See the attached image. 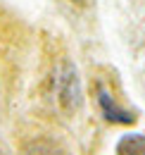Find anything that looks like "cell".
<instances>
[{"label": "cell", "mask_w": 145, "mask_h": 155, "mask_svg": "<svg viewBox=\"0 0 145 155\" xmlns=\"http://www.w3.org/2000/svg\"><path fill=\"white\" fill-rule=\"evenodd\" d=\"M53 86H55V98H57V103L64 112L74 115V112L81 110L83 91H81V79L76 74L74 64H60L55 69Z\"/></svg>", "instance_id": "cell-1"}, {"label": "cell", "mask_w": 145, "mask_h": 155, "mask_svg": "<svg viewBox=\"0 0 145 155\" xmlns=\"http://www.w3.org/2000/svg\"><path fill=\"white\" fill-rule=\"evenodd\" d=\"M98 105H100V110H102V117L112 122V124H133L138 117L133 110H126V107H121L114 96L109 93L107 88H102V86H98Z\"/></svg>", "instance_id": "cell-2"}, {"label": "cell", "mask_w": 145, "mask_h": 155, "mask_svg": "<svg viewBox=\"0 0 145 155\" xmlns=\"http://www.w3.org/2000/svg\"><path fill=\"white\" fill-rule=\"evenodd\" d=\"M117 155H145V134H126L117 143Z\"/></svg>", "instance_id": "cell-3"}, {"label": "cell", "mask_w": 145, "mask_h": 155, "mask_svg": "<svg viewBox=\"0 0 145 155\" xmlns=\"http://www.w3.org/2000/svg\"><path fill=\"white\" fill-rule=\"evenodd\" d=\"M21 155H64V150L55 143V141H48V138H36L31 143L24 146Z\"/></svg>", "instance_id": "cell-4"}, {"label": "cell", "mask_w": 145, "mask_h": 155, "mask_svg": "<svg viewBox=\"0 0 145 155\" xmlns=\"http://www.w3.org/2000/svg\"><path fill=\"white\" fill-rule=\"evenodd\" d=\"M74 2H83V0H74Z\"/></svg>", "instance_id": "cell-5"}]
</instances>
